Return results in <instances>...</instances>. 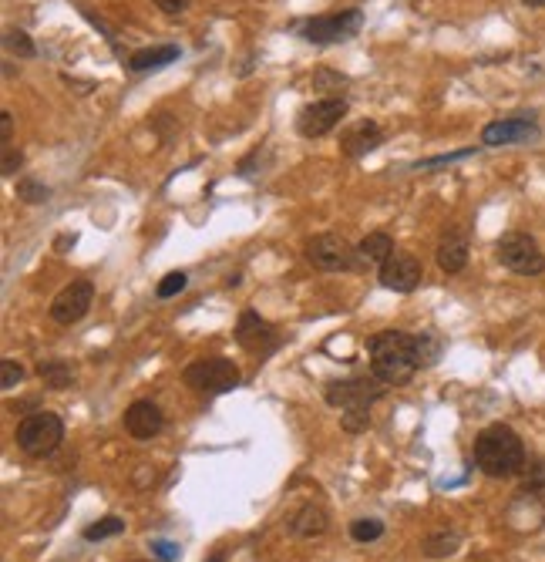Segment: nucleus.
<instances>
[{"label": "nucleus", "mask_w": 545, "mask_h": 562, "mask_svg": "<svg viewBox=\"0 0 545 562\" xmlns=\"http://www.w3.org/2000/svg\"><path fill=\"white\" fill-rule=\"evenodd\" d=\"M367 354H371V374L384 388H404L421 371L418 337L408 334V330H381V334H374L367 340Z\"/></svg>", "instance_id": "1"}, {"label": "nucleus", "mask_w": 545, "mask_h": 562, "mask_svg": "<svg viewBox=\"0 0 545 562\" xmlns=\"http://www.w3.org/2000/svg\"><path fill=\"white\" fill-rule=\"evenodd\" d=\"M17 448L24 451L27 458H48L58 451L64 441V421L61 414L54 411H31L21 418V425L14 431Z\"/></svg>", "instance_id": "3"}, {"label": "nucleus", "mask_w": 545, "mask_h": 562, "mask_svg": "<svg viewBox=\"0 0 545 562\" xmlns=\"http://www.w3.org/2000/svg\"><path fill=\"white\" fill-rule=\"evenodd\" d=\"M122 532H125V519H118V515H105V519L91 522L81 536H85V542H101V539L122 536Z\"/></svg>", "instance_id": "22"}, {"label": "nucleus", "mask_w": 545, "mask_h": 562, "mask_svg": "<svg viewBox=\"0 0 545 562\" xmlns=\"http://www.w3.org/2000/svg\"><path fill=\"white\" fill-rule=\"evenodd\" d=\"M344 115H347L344 95H327V98L307 101V105L297 112V132L303 138H323L344 122Z\"/></svg>", "instance_id": "9"}, {"label": "nucleus", "mask_w": 545, "mask_h": 562, "mask_svg": "<svg viewBox=\"0 0 545 562\" xmlns=\"http://www.w3.org/2000/svg\"><path fill=\"white\" fill-rule=\"evenodd\" d=\"M438 266L448 276H455L468 266V236L461 226L445 229V236H441V243H438Z\"/></svg>", "instance_id": "17"}, {"label": "nucleus", "mask_w": 545, "mask_h": 562, "mask_svg": "<svg viewBox=\"0 0 545 562\" xmlns=\"http://www.w3.org/2000/svg\"><path fill=\"white\" fill-rule=\"evenodd\" d=\"M155 7H159V11H165V14H182L189 7V0H155Z\"/></svg>", "instance_id": "33"}, {"label": "nucleus", "mask_w": 545, "mask_h": 562, "mask_svg": "<svg viewBox=\"0 0 545 562\" xmlns=\"http://www.w3.org/2000/svg\"><path fill=\"white\" fill-rule=\"evenodd\" d=\"M186 384L192 391L199 394H209V398H219V394H229L239 388V381H243V374H239V367L229 361V357H199V361H192L186 367Z\"/></svg>", "instance_id": "6"}, {"label": "nucleus", "mask_w": 545, "mask_h": 562, "mask_svg": "<svg viewBox=\"0 0 545 562\" xmlns=\"http://www.w3.org/2000/svg\"><path fill=\"white\" fill-rule=\"evenodd\" d=\"M475 465L488 478H515L525 468V445L508 425H488L475 438Z\"/></svg>", "instance_id": "2"}, {"label": "nucleus", "mask_w": 545, "mask_h": 562, "mask_svg": "<svg viewBox=\"0 0 545 562\" xmlns=\"http://www.w3.org/2000/svg\"><path fill=\"white\" fill-rule=\"evenodd\" d=\"M478 149H458V152H448V155H434V159H421L414 162V169H438V165H451V162H461L468 159V155H475Z\"/></svg>", "instance_id": "30"}, {"label": "nucleus", "mask_w": 545, "mask_h": 562, "mask_svg": "<svg viewBox=\"0 0 545 562\" xmlns=\"http://www.w3.org/2000/svg\"><path fill=\"white\" fill-rule=\"evenodd\" d=\"M236 340L239 347L246 350V354L260 357V361H266V357H273L276 350H280L283 337L280 330H276L270 320H263L256 310H243L236 320Z\"/></svg>", "instance_id": "10"}, {"label": "nucleus", "mask_w": 545, "mask_h": 562, "mask_svg": "<svg viewBox=\"0 0 545 562\" xmlns=\"http://www.w3.org/2000/svg\"><path fill=\"white\" fill-rule=\"evenodd\" d=\"M125 431L138 441H152L165 428V414L155 401H132L122 418Z\"/></svg>", "instance_id": "14"}, {"label": "nucleus", "mask_w": 545, "mask_h": 562, "mask_svg": "<svg viewBox=\"0 0 545 562\" xmlns=\"http://www.w3.org/2000/svg\"><path fill=\"white\" fill-rule=\"evenodd\" d=\"M206 562H226V552H212Z\"/></svg>", "instance_id": "35"}, {"label": "nucleus", "mask_w": 545, "mask_h": 562, "mask_svg": "<svg viewBox=\"0 0 545 562\" xmlns=\"http://www.w3.org/2000/svg\"><path fill=\"white\" fill-rule=\"evenodd\" d=\"M303 256H307L310 266H317L323 273H357L367 266L357 246L347 243V239L337 233H320V236L307 239Z\"/></svg>", "instance_id": "4"}, {"label": "nucleus", "mask_w": 545, "mask_h": 562, "mask_svg": "<svg viewBox=\"0 0 545 562\" xmlns=\"http://www.w3.org/2000/svg\"><path fill=\"white\" fill-rule=\"evenodd\" d=\"M381 142H384V132H381V125L371 122V118L344 128V135H340V149H344L347 159H360V155L374 152Z\"/></svg>", "instance_id": "16"}, {"label": "nucleus", "mask_w": 545, "mask_h": 562, "mask_svg": "<svg viewBox=\"0 0 545 562\" xmlns=\"http://www.w3.org/2000/svg\"><path fill=\"white\" fill-rule=\"evenodd\" d=\"M11 132H14V115L4 112L0 115V135H4V145H11Z\"/></svg>", "instance_id": "34"}, {"label": "nucleus", "mask_w": 545, "mask_h": 562, "mask_svg": "<svg viewBox=\"0 0 545 562\" xmlns=\"http://www.w3.org/2000/svg\"><path fill=\"white\" fill-rule=\"evenodd\" d=\"M384 398V384L377 377H344V381H327L323 384V401L340 411H371L374 401Z\"/></svg>", "instance_id": "7"}, {"label": "nucleus", "mask_w": 545, "mask_h": 562, "mask_svg": "<svg viewBox=\"0 0 545 562\" xmlns=\"http://www.w3.org/2000/svg\"><path fill=\"white\" fill-rule=\"evenodd\" d=\"M357 250H360V256H364L367 266H381L387 256L397 250V246H394V239L387 236V233H367L357 243Z\"/></svg>", "instance_id": "20"}, {"label": "nucleus", "mask_w": 545, "mask_h": 562, "mask_svg": "<svg viewBox=\"0 0 545 562\" xmlns=\"http://www.w3.org/2000/svg\"><path fill=\"white\" fill-rule=\"evenodd\" d=\"M21 381H24V367H21V364L11 361V357H7V361H0V388L11 391V388H17Z\"/></svg>", "instance_id": "29"}, {"label": "nucleus", "mask_w": 545, "mask_h": 562, "mask_svg": "<svg viewBox=\"0 0 545 562\" xmlns=\"http://www.w3.org/2000/svg\"><path fill=\"white\" fill-rule=\"evenodd\" d=\"M381 536H384L381 519H354L350 522V539L354 542H377Z\"/></svg>", "instance_id": "25"}, {"label": "nucleus", "mask_w": 545, "mask_h": 562, "mask_svg": "<svg viewBox=\"0 0 545 562\" xmlns=\"http://www.w3.org/2000/svg\"><path fill=\"white\" fill-rule=\"evenodd\" d=\"M539 138V122L532 115H512L488 122L482 132V145H515V142H535Z\"/></svg>", "instance_id": "13"}, {"label": "nucleus", "mask_w": 545, "mask_h": 562, "mask_svg": "<svg viewBox=\"0 0 545 562\" xmlns=\"http://www.w3.org/2000/svg\"><path fill=\"white\" fill-rule=\"evenodd\" d=\"M327 525H330V515L323 505L317 502H303L297 512H290L286 515V522H283V529L290 532L293 539H317L327 532Z\"/></svg>", "instance_id": "15"}, {"label": "nucleus", "mask_w": 545, "mask_h": 562, "mask_svg": "<svg viewBox=\"0 0 545 562\" xmlns=\"http://www.w3.org/2000/svg\"><path fill=\"white\" fill-rule=\"evenodd\" d=\"M186 273H165L162 280H159V287H155V293H159V300H169V297H175V293H182L186 290Z\"/></svg>", "instance_id": "27"}, {"label": "nucleus", "mask_w": 545, "mask_h": 562, "mask_svg": "<svg viewBox=\"0 0 545 562\" xmlns=\"http://www.w3.org/2000/svg\"><path fill=\"white\" fill-rule=\"evenodd\" d=\"M495 256L505 270L519 273V276H539L545 273V256L539 250V243L529 233H505L495 243Z\"/></svg>", "instance_id": "8"}, {"label": "nucleus", "mask_w": 545, "mask_h": 562, "mask_svg": "<svg viewBox=\"0 0 545 562\" xmlns=\"http://www.w3.org/2000/svg\"><path fill=\"white\" fill-rule=\"evenodd\" d=\"M175 58H179V48H175V44H155V48L135 51L132 58H128V68H132L135 75H145V71L165 68V64H172Z\"/></svg>", "instance_id": "18"}, {"label": "nucleus", "mask_w": 545, "mask_h": 562, "mask_svg": "<svg viewBox=\"0 0 545 562\" xmlns=\"http://www.w3.org/2000/svg\"><path fill=\"white\" fill-rule=\"evenodd\" d=\"M17 199H21V202H31V206H41V202L51 199V189L44 186V182L31 179V175H24V179L17 182Z\"/></svg>", "instance_id": "24"}, {"label": "nucleus", "mask_w": 545, "mask_h": 562, "mask_svg": "<svg viewBox=\"0 0 545 562\" xmlns=\"http://www.w3.org/2000/svg\"><path fill=\"white\" fill-rule=\"evenodd\" d=\"M4 44H7V51L17 54V58H38V44L27 38V31H7Z\"/></svg>", "instance_id": "26"}, {"label": "nucleus", "mask_w": 545, "mask_h": 562, "mask_svg": "<svg viewBox=\"0 0 545 562\" xmlns=\"http://www.w3.org/2000/svg\"><path fill=\"white\" fill-rule=\"evenodd\" d=\"M525 7H545V0H522Z\"/></svg>", "instance_id": "36"}, {"label": "nucleus", "mask_w": 545, "mask_h": 562, "mask_svg": "<svg viewBox=\"0 0 545 562\" xmlns=\"http://www.w3.org/2000/svg\"><path fill=\"white\" fill-rule=\"evenodd\" d=\"M461 546V532L455 525H441V529H434L428 539H424V556L428 559H445V556H455Z\"/></svg>", "instance_id": "19"}, {"label": "nucleus", "mask_w": 545, "mask_h": 562, "mask_svg": "<svg viewBox=\"0 0 545 562\" xmlns=\"http://www.w3.org/2000/svg\"><path fill=\"white\" fill-rule=\"evenodd\" d=\"M418 337V361L421 367H434L441 357V350H445V344L438 340V334H431V330H424V334H414Z\"/></svg>", "instance_id": "23"}, {"label": "nucleus", "mask_w": 545, "mask_h": 562, "mask_svg": "<svg viewBox=\"0 0 545 562\" xmlns=\"http://www.w3.org/2000/svg\"><path fill=\"white\" fill-rule=\"evenodd\" d=\"M149 549L155 552V559L159 562H179L182 559V549L175 546V542H165V539H152Z\"/></svg>", "instance_id": "31"}, {"label": "nucleus", "mask_w": 545, "mask_h": 562, "mask_svg": "<svg viewBox=\"0 0 545 562\" xmlns=\"http://www.w3.org/2000/svg\"><path fill=\"white\" fill-rule=\"evenodd\" d=\"M360 24H364V14H360L357 7H350V11H330V14L307 17L303 24H297V31H300V38L307 44L327 48V44L350 41L360 31Z\"/></svg>", "instance_id": "5"}, {"label": "nucleus", "mask_w": 545, "mask_h": 562, "mask_svg": "<svg viewBox=\"0 0 545 562\" xmlns=\"http://www.w3.org/2000/svg\"><path fill=\"white\" fill-rule=\"evenodd\" d=\"M340 425H344L347 435H360V431L371 428V411H367V408H360V411H344Z\"/></svg>", "instance_id": "28"}, {"label": "nucleus", "mask_w": 545, "mask_h": 562, "mask_svg": "<svg viewBox=\"0 0 545 562\" xmlns=\"http://www.w3.org/2000/svg\"><path fill=\"white\" fill-rule=\"evenodd\" d=\"M377 280H381L384 290L394 293H414L424 280V266L414 253L408 250H394L387 260L377 266Z\"/></svg>", "instance_id": "11"}, {"label": "nucleus", "mask_w": 545, "mask_h": 562, "mask_svg": "<svg viewBox=\"0 0 545 562\" xmlns=\"http://www.w3.org/2000/svg\"><path fill=\"white\" fill-rule=\"evenodd\" d=\"M38 374L51 391H64V388H71V381H75V371H71L68 361H44V364H38Z\"/></svg>", "instance_id": "21"}, {"label": "nucleus", "mask_w": 545, "mask_h": 562, "mask_svg": "<svg viewBox=\"0 0 545 562\" xmlns=\"http://www.w3.org/2000/svg\"><path fill=\"white\" fill-rule=\"evenodd\" d=\"M91 300H95V287H91L88 280H75L68 283L58 297L51 300V320L54 324H78V320H85V313L91 310Z\"/></svg>", "instance_id": "12"}, {"label": "nucleus", "mask_w": 545, "mask_h": 562, "mask_svg": "<svg viewBox=\"0 0 545 562\" xmlns=\"http://www.w3.org/2000/svg\"><path fill=\"white\" fill-rule=\"evenodd\" d=\"M21 162H24V155L17 152V149H11V145H4V175H7V179H11L17 169H21Z\"/></svg>", "instance_id": "32"}]
</instances>
